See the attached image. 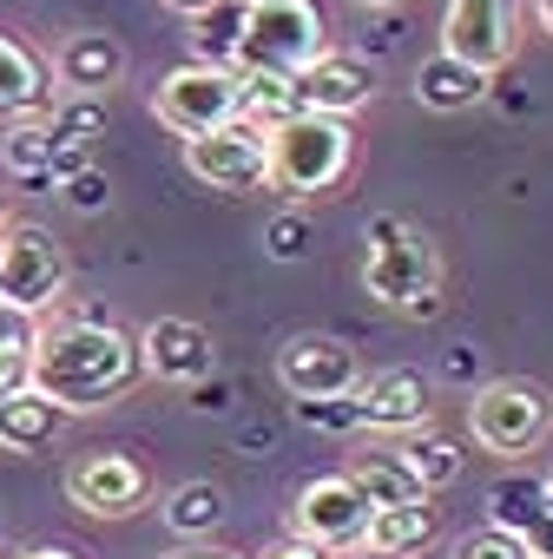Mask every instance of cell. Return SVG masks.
I'll list each match as a JSON object with an SVG mask.
<instances>
[{
	"label": "cell",
	"mask_w": 553,
	"mask_h": 559,
	"mask_svg": "<svg viewBox=\"0 0 553 559\" xmlns=\"http://www.w3.org/2000/svg\"><path fill=\"white\" fill-rule=\"evenodd\" d=\"M34 389H47L67 415H93L106 402H119L139 382V343L113 323L93 317H60L34 330Z\"/></svg>",
	"instance_id": "6da1fadb"
},
{
	"label": "cell",
	"mask_w": 553,
	"mask_h": 559,
	"mask_svg": "<svg viewBox=\"0 0 553 559\" xmlns=\"http://www.w3.org/2000/svg\"><path fill=\"white\" fill-rule=\"evenodd\" d=\"M363 290L369 304L396 310V317H415L428 323L442 310V250L422 224L383 211L363 224Z\"/></svg>",
	"instance_id": "7a4b0ae2"
},
{
	"label": "cell",
	"mask_w": 553,
	"mask_h": 559,
	"mask_svg": "<svg viewBox=\"0 0 553 559\" xmlns=\"http://www.w3.org/2000/svg\"><path fill=\"white\" fill-rule=\"evenodd\" d=\"M263 139H270V191H284L297 204L330 198L356 165V132L337 112H291Z\"/></svg>",
	"instance_id": "3957f363"
},
{
	"label": "cell",
	"mask_w": 553,
	"mask_h": 559,
	"mask_svg": "<svg viewBox=\"0 0 553 559\" xmlns=\"http://www.w3.org/2000/svg\"><path fill=\"white\" fill-rule=\"evenodd\" d=\"M317 53H330V27L317 14V0H257L244 14L237 40V73H304Z\"/></svg>",
	"instance_id": "277c9868"
},
{
	"label": "cell",
	"mask_w": 553,
	"mask_h": 559,
	"mask_svg": "<svg viewBox=\"0 0 553 559\" xmlns=\"http://www.w3.org/2000/svg\"><path fill=\"white\" fill-rule=\"evenodd\" d=\"M468 435L501 454V461H520L533 454L546 435H553V389H540L533 376H501L487 389H474L468 402Z\"/></svg>",
	"instance_id": "5b68a950"
},
{
	"label": "cell",
	"mask_w": 553,
	"mask_h": 559,
	"mask_svg": "<svg viewBox=\"0 0 553 559\" xmlns=\"http://www.w3.org/2000/svg\"><path fill=\"white\" fill-rule=\"evenodd\" d=\"M67 290V250L47 224H0V304L14 317L54 310Z\"/></svg>",
	"instance_id": "8992f818"
},
{
	"label": "cell",
	"mask_w": 553,
	"mask_h": 559,
	"mask_svg": "<svg viewBox=\"0 0 553 559\" xmlns=\"http://www.w3.org/2000/svg\"><path fill=\"white\" fill-rule=\"evenodd\" d=\"M185 171L224 198H244V191L270 185V139L250 119H224V126L185 139Z\"/></svg>",
	"instance_id": "52a82bcc"
},
{
	"label": "cell",
	"mask_w": 553,
	"mask_h": 559,
	"mask_svg": "<svg viewBox=\"0 0 553 559\" xmlns=\"http://www.w3.org/2000/svg\"><path fill=\"white\" fill-rule=\"evenodd\" d=\"M152 112H158L165 132L198 139V132L237 119V73H231V67H211V60L172 67V73L152 86Z\"/></svg>",
	"instance_id": "ba28073f"
},
{
	"label": "cell",
	"mask_w": 553,
	"mask_h": 559,
	"mask_svg": "<svg viewBox=\"0 0 553 559\" xmlns=\"http://www.w3.org/2000/svg\"><path fill=\"white\" fill-rule=\"evenodd\" d=\"M276 382H284L291 402H330V395H350L363 382V362L343 336H291L276 349Z\"/></svg>",
	"instance_id": "9c48e42d"
},
{
	"label": "cell",
	"mask_w": 553,
	"mask_h": 559,
	"mask_svg": "<svg viewBox=\"0 0 553 559\" xmlns=\"http://www.w3.org/2000/svg\"><path fill=\"white\" fill-rule=\"evenodd\" d=\"M520 47V27H514V0H448L442 8V53L481 67V73H501Z\"/></svg>",
	"instance_id": "30bf717a"
},
{
	"label": "cell",
	"mask_w": 553,
	"mask_h": 559,
	"mask_svg": "<svg viewBox=\"0 0 553 559\" xmlns=\"http://www.w3.org/2000/svg\"><path fill=\"white\" fill-rule=\"evenodd\" d=\"M145 493H152V474H145L132 454L93 448V454H80V461L67 467V500H73L80 513H93V520H126V513L145 507Z\"/></svg>",
	"instance_id": "8fae6325"
},
{
	"label": "cell",
	"mask_w": 553,
	"mask_h": 559,
	"mask_svg": "<svg viewBox=\"0 0 553 559\" xmlns=\"http://www.w3.org/2000/svg\"><path fill=\"white\" fill-rule=\"evenodd\" d=\"M132 343H139V376H152V382L198 389L204 376H217V343H211V330L191 323V317H158V323H145Z\"/></svg>",
	"instance_id": "7c38bea8"
},
{
	"label": "cell",
	"mask_w": 553,
	"mask_h": 559,
	"mask_svg": "<svg viewBox=\"0 0 553 559\" xmlns=\"http://www.w3.org/2000/svg\"><path fill=\"white\" fill-rule=\"evenodd\" d=\"M369 526V500L350 487V474H317L297 487V507H291V533L297 539H317L330 552H350Z\"/></svg>",
	"instance_id": "4fadbf2b"
},
{
	"label": "cell",
	"mask_w": 553,
	"mask_h": 559,
	"mask_svg": "<svg viewBox=\"0 0 553 559\" xmlns=\"http://www.w3.org/2000/svg\"><path fill=\"white\" fill-rule=\"evenodd\" d=\"M356 402H363V428L376 435H415L435 421V395L422 369H376L369 382H356Z\"/></svg>",
	"instance_id": "5bb4252c"
},
{
	"label": "cell",
	"mask_w": 553,
	"mask_h": 559,
	"mask_svg": "<svg viewBox=\"0 0 553 559\" xmlns=\"http://www.w3.org/2000/svg\"><path fill=\"white\" fill-rule=\"evenodd\" d=\"M369 99H376V67L356 60V53H317V60L297 73V106H304V112L356 119Z\"/></svg>",
	"instance_id": "9a60e30c"
},
{
	"label": "cell",
	"mask_w": 553,
	"mask_h": 559,
	"mask_svg": "<svg viewBox=\"0 0 553 559\" xmlns=\"http://www.w3.org/2000/svg\"><path fill=\"white\" fill-rule=\"evenodd\" d=\"M54 80L67 93H86V99H106L119 80H126V47L113 34H67L54 47Z\"/></svg>",
	"instance_id": "2e32d148"
},
{
	"label": "cell",
	"mask_w": 553,
	"mask_h": 559,
	"mask_svg": "<svg viewBox=\"0 0 553 559\" xmlns=\"http://www.w3.org/2000/svg\"><path fill=\"white\" fill-rule=\"evenodd\" d=\"M60 421H67V408L47 389H34V382H21V389L0 395V448H14V454L47 448L60 435Z\"/></svg>",
	"instance_id": "e0dca14e"
},
{
	"label": "cell",
	"mask_w": 553,
	"mask_h": 559,
	"mask_svg": "<svg viewBox=\"0 0 553 559\" xmlns=\"http://www.w3.org/2000/svg\"><path fill=\"white\" fill-rule=\"evenodd\" d=\"M487 80L494 73H481V67H468L455 53H428L415 67V106H428V112H468V106L487 99Z\"/></svg>",
	"instance_id": "ac0fdd59"
},
{
	"label": "cell",
	"mask_w": 553,
	"mask_h": 559,
	"mask_svg": "<svg viewBox=\"0 0 553 559\" xmlns=\"http://www.w3.org/2000/svg\"><path fill=\"white\" fill-rule=\"evenodd\" d=\"M428 539H435V507H428V500H402V507H376L356 546H369V552H396V559H409V552H422Z\"/></svg>",
	"instance_id": "d6986e66"
},
{
	"label": "cell",
	"mask_w": 553,
	"mask_h": 559,
	"mask_svg": "<svg viewBox=\"0 0 553 559\" xmlns=\"http://www.w3.org/2000/svg\"><path fill=\"white\" fill-rule=\"evenodd\" d=\"M343 474H350V487L369 500V513H376V507H402V500H428V487L409 474L402 454H356Z\"/></svg>",
	"instance_id": "ffe728a7"
},
{
	"label": "cell",
	"mask_w": 553,
	"mask_h": 559,
	"mask_svg": "<svg viewBox=\"0 0 553 559\" xmlns=\"http://www.w3.org/2000/svg\"><path fill=\"white\" fill-rule=\"evenodd\" d=\"M291 112H304L291 73H237V119H250V126L270 132V126H284Z\"/></svg>",
	"instance_id": "44dd1931"
},
{
	"label": "cell",
	"mask_w": 553,
	"mask_h": 559,
	"mask_svg": "<svg viewBox=\"0 0 553 559\" xmlns=\"http://www.w3.org/2000/svg\"><path fill=\"white\" fill-rule=\"evenodd\" d=\"M40 99H47V73L21 40L0 34V112H40Z\"/></svg>",
	"instance_id": "7402d4cb"
},
{
	"label": "cell",
	"mask_w": 553,
	"mask_h": 559,
	"mask_svg": "<svg viewBox=\"0 0 553 559\" xmlns=\"http://www.w3.org/2000/svg\"><path fill=\"white\" fill-rule=\"evenodd\" d=\"M402 461H409V474L435 493V487H448V480H461V448L448 441V435H435V428H415V435H402V448H396Z\"/></svg>",
	"instance_id": "603a6c76"
},
{
	"label": "cell",
	"mask_w": 553,
	"mask_h": 559,
	"mask_svg": "<svg viewBox=\"0 0 553 559\" xmlns=\"http://www.w3.org/2000/svg\"><path fill=\"white\" fill-rule=\"evenodd\" d=\"M217 520H224V487H211V480L172 487V500H165V526H172V533L198 539V533H211Z\"/></svg>",
	"instance_id": "cb8c5ba5"
},
{
	"label": "cell",
	"mask_w": 553,
	"mask_h": 559,
	"mask_svg": "<svg viewBox=\"0 0 553 559\" xmlns=\"http://www.w3.org/2000/svg\"><path fill=\"white\" fill-rule=\"evenodd\" d=\"M60 152H67V139L54 132V119H47V126H14L8 139H0V158H8V171H21V178L54 171Z\"/></svg>",
	"instance_id": "d4e9b609"
},
{
	"label": "cell",
	"mask_w": 553,
	"mask_h": 559,
	"mask_svg": "<svg viewBox=\"0 0 553 559\" xmlns=\"http://www.w3.org/2000/svg\"><path fill=\"white\" fill-rule=\"evenodd\" d=\"M448 559H533V546L514 533V526H474V533H461L455 546H448Z\"/></svg>",
	"instance_id": "484cf974"
},
{
	"label": "cell",
	"mask_w": 553,
	"mask_h": 559,
	"mask_svg": "<svg viewBox=\"0 0 553 559\" xmlns=\"http://www.w3.org/2000/svg\"><path fill=\"white\" fill-rule=\"evenodd\" d=\"M27 369H34V330L0 323V395L21 389V382H27Z\"/></svg>",
	"instance_id": "4316f807"
},
{
	"label": "cell",
	"mask_w": 553,
	"mask_h": 559,
	"mask_svg": "<svg viewBox=\"0 0 553 559\" xmlns=\"http://www.w3.org/2000/svg\"><path fill=\"white\" fill-rule=\"evenodd\" d=\"M263 250H270L276 263H297V257L310 250V217H304V211H284V217L263 230Z\"/></svg>",
	"instance_id": "83f0119b"
},
{
	"label": "cell",
	"mask_w": 553,
	"mask_h": 559,
	"mask_svg": "<svg viewBox=\"0 0 553 559\" xmlns=\"http://www.w3.org/2000/svg\"><path fill=\"white\" fill-rule=\"evenodd\" d=\"M67 198H73V211H99V204H106V178L73 171V178H67Z\"/></svg>",
	"instance_id": "f1b7e54d"
},
{
	"label": "cell",
	"mask_w": 553,
	"mask_h": 559,
	"mask_svg": "<svg viewBox=\"0 0 553 559\" xmlns=\"http://www.w3.org/2000/svg\"><path fill=\"white\" fill-rule=\"evenodd\" d=\"M257 559H337V552H330V546H317V539H297V533H291V539H276V546H263Z\"/></svg>",
	"instance_id": "f546056e"
},
{
	"label": "cell",
	"mask_w": 553,
	"mask_h": 559,
	"mask_svg": "<svg viewBox=\"0 0 553 559\" xmlns=\"http://www.w3.org/2000/svg\"><path fill=\"white\" fill-rule=\"evenodd\" d=\"M165 559H244V552H231V546H178Z\"/></svg>",
	"instance_id": "4dcf8cb0"
},
{
	"label": "cell",
	"mask_w": 553,
	"mask_h": 559,
	"mask_svg": "<svg viewBox=\"0 0 553 559\" xmlns=\"http://www.w3.org/2000/svg\"><path fill=\"white\" fill-rule=\"evenodd\" d=\"M14 559H80L73 546H27V552H14Z\"/></svg>",
	"instance_id": "1f68e13d"
},
{
	"label": "cell",
	"mask_w": 553,
	"mask_h": 559,
	"mask_svg": "<svg viewBox=\"0 0 553 559\" xmlns=\"http://www.w3.org/2000/svg\"><path fill=\"white\" fill-rule=\"evenodd\" d=\"M533 27H540V34L553 40V0H533Z\"/></svg>",
	"instance_id": "d6a6232c"
},
{
	"label": "cell",
	"mask_w": 553,
	"mask_h": 559,
	"mask_svg": "<svg viewBox=\"0 0 553 559\" xmlns=\"http://www.w3.org/2000/svg\"><path fill=\"white\" fill-rule=\"evenodd\" d=\"M337 559H396V552H369V546H350V552H337Z\"/></svg>",
	"instance_id": "836d02e7"
},
{
	"label": "cell",
	"mask_w": 553,
	"mask_h": 559,
	"mask_svg": "<svg viewBox=\"0 0 553 559\" xmlns=\"http://www.w3.org/2000/svg\"><path fill=\"white\" fill-rule=\"evenodd\" d=\"M165 8H178V14H198V8H211V0H165Z\"/></svg>",
	"instance_id": "e575fe53"
},
{
	"label": "cell",
	"mask_w": 553,
	"mask_h": 559,
	"mask_svg": "<svg viewBox=\"0 0 553 559\" xmlns=\"http://www.w3.org/2000/svg\"><path fill=\"white\" fill-rule=\"evenodd\" d=\"M356 8H402V0H356Z\"/></svg>",
	"instance_id": "d590c367"
},
{
	"label": "cell",
	"mask_w": 553,
	"mask_h": 559,
	"mask_svg": "<svg viewBox=\"0 0 553 559\" xmlns=\"http://www.w3.org/2000/svg\"><path fill=\"white\" fill-rule=\"evenodd\" d=\"M540 487H546V507H553V474H546V480H540Z\"/></svg>",
	"instance_id": "8d00e7d4"
},
{
	"label": "cell",
	"mask_w": 553,
	"mask_h": 559,
	"mask_svg": "<svg viewBox=\"0 0 553 559\" xmlns=\"http://www.w3.org/2000/svg\"><path fill=\"white\" fill-rule=\"evenodd\" d=\"M0 224H8V191H0Z\"/></svg>",
	"instance_id": "74e56055"
},
{
	"label": "cell",
	"mask_w": 553,
	"mask_h": 559,
	"mask_svg": "<svg viewBox=\"0 0 553 559\" xmlns=\"http://www.w3.org/2000/svg\"><path fill=\"white\" fill-rule=\"evenodd\" d=\"M244 8H257V0H244Z\"/></svg>",
	"instance_id": "f35d334b"
}]
</instances>
